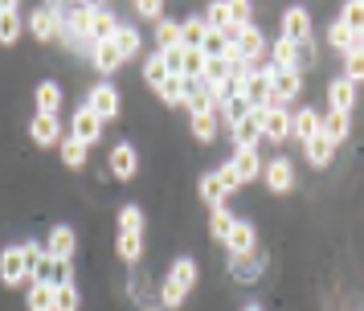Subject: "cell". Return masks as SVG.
<instances>
[{
	"mask_svg": "<svg viewBox=\"0 0 364 311\" xmlns=\"http://www.w3.org/2000/svg\"><path fill=\"white\" fill-rule=\"evenodd\" d=\"M86 107L99 115L102 123H115L119 111H123V98H119V86L115 82H95L90 90H86Z\"/></svg>",
	"mask_w": 364,
	"mask_h": 311,
	"instance_id": "cell-1",
	"label": "cell"
},
{
	"mask_svg": "<svg viewBox=\"0 0 364 311\" xmlns=\"http://www.w3.org/2000/svg\"><path fill=\"white\" fill-rule=\"evenodd\" d=\"M66 135H74V139L86 144V147H95L102 135H107V123H102L99 115L82 102V107H74V115H70V131H66Z\"/></svg>",
	"mask_w": 364,
	"mask_h": 311,
	"instance_id": "cell-2",
	"label": "cell"
},
{
	"mask_svg": "<svg viewBox=\"0 0 364 311\" xmlns=\"http://www.w3.org/2000/svg\"><path fill=\"white\" fill-rule=\"evenodd\" d=\"M25 25H29V33L37 37V46H50V41L62 37V16H58V4H37Z\"/></svg>",
	"mask_w": 364,
	"mask_h": 311,
	"instance_id": "cell-3",
	"label": "cell"
},
{
	"mask_svg": "<svg viewBox=\"0 0 364 311\" xmlns=\"http://www.w3.org/2000/svg\"><path fill=\"white\" fill-rule=\"evenodd\" d=\"M262 123H266V107H254V111L237 123V127L230 131V144H233V152H242V147H258L266 139L262 135Z\"/></svg>",
	"mask_w": 364,
	"mask_h": 311,
	"instance_id": "cell-4",
	"label": "cell"
},
{
	"mask_svg": "<svg viewBox=\"0 0 364 311\" xmlns=\"http://www.w3.org/2000/svg\"><path fill=\"white\" fill-rule=\"evenodd\" d=\"M262 184H266L274 196H287L291 189H295V160H287V156L270 160V164L262 168Z\"/></svg>",
	"mask_w": 364,
	"mask_h": 311,
	"instance_id": "cell-5",
	"label": "cell"
},
{
	"mask_svg": "<svg viewBox=\"0 0 364 311\" xmlns=\"http://www.w3.org/2000/svg\"><path fill=\"white\" fill-rule=\"evenodd\" d=\"M242 95H246L250 107H266V102H270V95H274V65H258V70L246 78Z\"/></svg>",
	"mask_w": 364,
	"mask_h": 311,
	"instance_id": "cell-6",
	"label": "cell"
},
{
	"mask_svg": "<svg viewBox=\"0 0 364 311\" xmlns=\"http://www.w3.org/2000/svg\"><path fill=\"white\" fill-rule=\"evenodd\" d=\"M107 172L115 180H132L135 172H139V152H135L127 139H119V144L111 147V156H107Z\"/></svg>",
	"mask_w": 364,
	"mask_h": 311,
	"instance_id": "cell-7",
	"label": "cell"
},
{
	"mask_svg": "<svg viewBox=\"0 0 364 311\" xmlns=\"http://www.w3.org/2000/svg\"><path fill=\"white\" fill-rule=\"evenodd\" d=\"M119 33V16L111 4H90V41L95 46H107V41H115Z\"/></svg>",
	"mask_w": 364,
	"mask_h": 311,
	"instance_id": "cell-8",
	"label": "cell"
},
{
	"mask_svg": "<svg viewBox=\"0 0 364 311\" xmlns=\"http://www.w3.org/2000/svg\"><path fill=\"white\" fill-rule=\"evenodd\" d=\"M0 283H4V287H21V283H29V266H25L21 246H4V250H0Z\"/></svg>",
	"mask_w": 364,
	"mask_h": 311,
	"instance_id": "cell-9",
	"label": "cell"
},
{
	"mask_svg": "<svg viewBox=\"0 0 364 311\" xmlns=\"http://www.w3.org/2000/svg\"><path fill=\"white\" fill-rule=\"evenodd\" d=\"M74 250H78V233H74V226H58L46 233V254L50 258H62V262H74Z\"/></svg>",
	"mask_w": 364,
	"mask_h": 311,
	"instance_id": "cell-10",
	"label": "cell"
},
{
	"mask_svg": "<svg viewBox=\"0 0 364 311\" xmlns=\"http://www.w3.org/2000/svg\"><path fill=\"white\" fill-rule=\"evenodd\" d=\"M29 139H33L37 147H62V139H66V135H62V119H58V115H33V119H29Z\"/></svg>",
	"mask_w": 364,
	"mask_h": 311,
	"instance_id": "cell-11",
	"label": "cell"
},
{
	"mask_svg": "<svg viewBox=\"0 0 364 311\" xmlns=\"http://www.w3.org/2000/svg\"><path fill=\"white\" fill-rule=\"evenodd\" d=\"M282 37H287V41H295V46L311 41V13H307L303 4H295V9H287V13H282Z\"/></svg>",
	"mask_w": 364,
	"mask_h": 311,
	"instance_id": "cell-12",
	"label": "cell"
},
{
	"mask_svg": "<svg viewBox=\"0 0 364 311\" xmlns=\"http://www.w3.org/2000/svg\"><path fill=\"white\" fill-rule=\"evenodd\" d=\"M233 49H237V53H242V58H246V62H262L266 58V33L258 29V25H246V29H242V37H237V41H233Z\"/></svg>",
	"mask_w": 364,
	"mask_h": 311,
	"instance_id": "cell-13",
	"label": "cell"
},
{
	"mask_svg": "<svg viewBox=\"0 0 364 311\" xmlns=\"http://www.w3.org/2000/svg\"><path fill=\"white\" fill-rule=\"evenodd\" d=\"M168 283H172V287H181L184 295L193 291V287H197V278H200V266H197V258H188V254H184V258H172V266H168Z\"/></svg>",
	"mask_w": 364,
	"mask_h": 311,
	"instance_id": "cell-14",
	"label": "cell"
},
{
	"mask_svg": "<svg viewBox=\"0 0 364 311\" xmlns=\"http://www.w3.org/2000/svg\"><path fill=\"white\" fill-rule=\"evenodd\" d=\"M233 168H237V180H242V189L254 184V180H262V156H258V147H242V152H233Z\"/></svg>",
	"mask_w": 364,
	"mask_h": 311,
	"instance_id": "cell-15",
	"label": "cell"
},
{
	"mask_svg": "<svg viewBox=\"0 0 364 311\" xmlns=\"http://www.w3.org/2000/svg\"><path fill=\"white\" fill-rule=\"evenodd\" d=\"M225 250H230V258H237V254H254V250H258V229L250 226V221H242V217H237L233 233L225 238Z\"/></svg>",
	"mask_w": 364,
	"mask_h": 311,
	"instance_id": "cell-16",
	"label": "cell"
},
{
	"mask_svg": "<svg viewBox=\"0 0 364 311\" xmlns=\"http://www.w3.org/2000/svg\"><path fill=\"white\" fill-rule=\"evenodd\" d=\"M303 95V70H274V98L282 107H291Z\"/></svg>",
	"mask_w": 364,
	"mask_h": 311,
	"instance_id": "cell-17",
	"label": "cell"
},
{
	"mask_svg": "<svg viewBox=\"0 0 364 311\" xmlns=\"http://www.w3.org/2000/svg\"><path fill=\"white\" fill-rule=\"evenodd\" d=\"M291 135H295L299 144H311L315 135H319V111L303 102V107H299V111L291 115Z\"/></svg>",
	"mask_w": 364,
	"mask_h": 311,
	"instance_id": "cell-18",
	"label": "cell"
},
{
	"mask_svg": "<svg viewBox=\"0 0 364 311\" xmlns=\"http://www.w3.org/2000/svg\"><path fill=\"white\" fill-rule=\"evenodd\" d=\"M352 102H356V86L340 74V78L328 82V111H340V115H352Z\"/></svg>",
	"mask_w": 364,
	"mask_h": 311,
	"instance_id": "cell-19",
	"label": "cell"
},
{
	"mask_svg": "<svg viewBox=\"0 0 364 311\" xmlns=\"http://www.w3.org/2000/svg\"><path fill=\"white\" fill-rule=\"evenodd\" d=\"M33 102H37V115H58L62 111V86L53 78H41L33 86Z\"/></svg>",
	"mask_w": 364,
	"mask_h": 311,
	"instance_id": "cell-20",
	"label": "cell"
},
{
	"mask_svg": "<svg viewBox=\"0 0 364 311\" xmlns=\"http://www.w3.org/2000/svg\"><path fill=\"white\" fill-rule=\"evenodd\" d=\"M111 46L119 49V58L123 62H135L139 53H144V33L135 29V25H119V33H115V41Z\"/></svg>",
	"mask_w": 364,
	"mask_h": 311,
	"instance_id": "cell-21",
	"label": "cell"
},
{
	"mask_svg": "<svg viewBox=\"0 0 364 311\" xmlns=\"http://www.w3.org/2000/svg\"><path fill=\"white\" fill-rule=\"evenodd\" d=\"M90 65L102 74V82H111V74H119L127 62H123V58H119V49L107 41V46H95V53H90Z\"/></svg>",
	"mask_w": 364,
	"mask_h": 311,
	"instance_id": "cell-22",
	"label": "cell"
},
{
	"mask_svg": "<svg viewBox=\"0 0 364 311\" xmlns=\"http://www.w3.org/2000/svg\"><path fill=\"white\" fill-rule=\"evenodd\" d=\"M0 4H4V0H0ZM21 29H25L21 4H4V9H0V46H17Z\"/></svg>",
	"mask_w": 364,
	"mask_h": 311,
	"instance_id": "cell-23",
	"label": "cell"
},
{
	"mask_svg": "<svg viewBox=\"0 0 364 311\" xmlns=\"http://www.w3.org/2000/svg\"><path fill=\"white\" fill-rule=\"evenodd\" d=\"M266 258L254 250V254H237V258H230V275L237 278V283H254V278L262 275Z\"/></svg>",
	"mask_w": 364,
	"mask_h": 311,
	"instance_id": "cell-24",
	"label": "cell"
},
{
	"mask_svg": "<svg viewBox=\"0 0 364 311\" xmlns=\"http://www.w3.org/2000/svg\"><path fill=\"white\" fill-rule=\"evenodd\" d=\"M151 41H156V49H160V53H168V49H181V21H172V16L156 21V25H151Z\"/></svg>",
	"mask_w": 364,
	"mask_h": 311,
	"instance_id": "cell-25",
	"label": "cell"
},
{
	"mask_svg": "<svg viewBox=\"0 0 364 311\" xmlns=\"http://www.w3.org/2000/svg\"><path fill=\"white\" fill-rule=\"evenodd\" d=\"M58 303V287L53 283H29L25 291V311H53Z\"/></svg>",
	"mask_w": 364,
	"mask_h": 311,
	"instance_id": "cell-26",
	"label": "cell"
},
{
	"mask_svg": "<svg viewBox=\"0 0 364 311\" xmlns=\"http://www.w3.org/2000/svg\"><path fill=\"white\" fill-rule=\"evenodd\" d=\"M348 131H352V115H340V111L319 115V135H328L331 144H344Z\"/></svg>",
	"mask_w": 364,
	"mask_h": 311,
	"instance_id": "cell-27",
	"label": "cell"
},
{
	"mask_svg": "<svg viewBox=\"0 0 364 311\" xmlns=\"http://www.w3.org/2000/svg\"><path fill=\"white\" fill-rule=\"evenodd\" d=\"M291 115L295 111H266V123H262V135L270 144H282V139H291Z\"/></svg>",
	"mask_w": 364,
	"mask_h": 311,
	"instance_id": "cell-28",
	"label": "cell"
},
{
	"mask_svg": "<svg viewBox=\"0 0 364 311\" xmlns=\"http://www.w3.org/2000/svg\"><path fill=\"white\" fill-rule=\"evenodd\" d=\"M270 58H274V70H299V46L295 41H287V37H274V41H270Z\"/></svg>",
	"mask_w": 364,
	"mask_h": 311,
	"instance_id": "cell-29",
	"label": "cell"
},
{
	"mask_svg": "<svg viewBox=\"0 0 364 311\" xmlns=\"http://www.w3.org/2000/svg\"><path fill=\"white\" fill-rule=\"evenodd\" d=\"M233 226H237V217H233L230 205H217V209H209V238H217V242L225 246V238L233 233Z\"/></svg>",
	"mask_w": 364,
	"mask_h": 311,
	"instance_id": "cell-30",
	"label": "cell"
},
{
	"mask_svg": "<svg viewBox=\"0 0 364 311\" xmlns=\"http://www.w3.org/2000/svg\"><path fill=\"white\" fill-rule=\"evenodd\" d=\"M205 37H209L205 16H188V21H181V49H205Z\"/></svg>",
	"mask_w": 364,
	"mask_h": 311,
	"instance_id": "cell-31",
	"label": "cell"
},
{
	"mask_svg": "<svg viewBox=\"0 0 364 311\" xmlns=\"http://www.w3.org/2000/svg\"><path fill=\"white\" fill-rule=\"evenodd\" d=\"M139 74H144V82H148L151 90H160V86H164V82L172 78V74H168V62H164V53H160V49L144 58V70H139Z\"/></svg>",
	"mask_w": 364,
	"mask_h": 311,
	"instance_id": "cell-32",
	"label": "cell"
},
{
	"mask_svg": "<svg viewBox=\"0 0 364 311\" xmlns=\"http://www.w3.org/2000/svg\"><path fill=\"white\" fill-rule=\"evenodd\" d=\"M303 156H307V164H311V168H328L331 156H336V144H331L328 135H315L311 144H303Z\"/></svg>",
	"mask_w": 364,
	"mask_h": 311,
	"instance_id": "cell-33",
	"label": "cell"
},
{
	"mask_svg": "<svg viewBox=\"0 0 364 311\" xmlns=\"http://www.w3.org/2000/svg\"><path fill=\"white\" fill-rule=\"evenodd\" d=\"M323 37H328V46L336 49V53H352V49H356V33L348 29L340 16H336V21L328 25V33H323Z\"/></svg>",
	"mask_w": 364,
	"mask_h": 311,
	"instance_id": "cell-34",
	"label": "cell"
},
{
	"mask_svg": "<svg viewBox=\"0 0 364 311\" xmlns=\"http://www.w3.org/2000/svg\"><path fill=\"white\" fill-rule=\"evenodd\" d=\"M115 250L127 266H139V262H144V233H119Z\"/></svg>",
	"mask_w": 364,
	"mask_h": 311,
	"instance_id": "cell-35",
	"label": "cell"
},
{
	"mask_svg": "<svg viewBox=\"0 0 364 311\" xmlns=\"http://www.w3.org/2000/svg\"><path fill=\"white\" fill-rule=\"evenodd\" d=\"M197 193H200V201L209 205V209H217V205H225V189H221V180H217V172H205L200 176V184H197Z\"/></svg>",
	"mask_w": 364,
	"mask_h": 311,
	"instance_id": "cell-36",
	"label": "cell"
},
{
	"mask_svg": "<svg viewBox=\"0 0 364 311\" xmlns=\"http://www.w3.org/2000/svg\"><path fill=\"white\" fill-rule=\"evenodd\" d=\"M86 160H90V147H86V144H78L74 135H66V139H62V164L78 172V168H86Z\"/></svg>",
	"mask_w": 364,
	"mask_h": 311,
	"instance_id": "cell-37",
	"label": "cell"
},
{
	"mask_svg": "<svg viewBox=\"0 0 364 311\" xmlns=\"http://www.w3.org/2000/svg\"><path fill=\"white\" fill-rule=\"evenodd\" d=\"M188 131H193V139H200V144H213L221 123H217V115H193L188 119Z\"/></svg>",
	"mask_w": 364,
	"mask_h": 311,
	"instance_id": "cell-38",
	"label": "cell"
},
{
	"mask_svg": "<svg viewBox=\"0 0 364 311\" xmlns=\"http://www.w3.org/2000/svg\"><path fill=\"white\" fill-rule=\"evenodd\" d=\"M144 226H148V213L139 209L135 201L119 209V233H144Z\"/></svg>",
	"mask_w": 364,
	"mask_h": 311,
	"instance_id": "cell-39",
	"label": "cell"
},
{
	"mask_svg": "<svg viewBox=\"0 0 364 311\" xmlns=\"http://www.w3.org/2000/svg\"><path fill=\"white\" fill-rule=\"evenodd\" d=\"M156 98L164 102V107H184V98H188V82L184 78H168L160 90H156Z\"/></svg>",
	"mask_w": 364,
	"mask_h": 311,
	"instance_id": "cell-40",
	"label": "cell"
},
{
	"mask_svg": "<svg viewBox=\"0 0 364 311\" xmlns=\"http://www.w3.org/2000/svg\"><path fill=\"white\" fill-rule=\"evenodd\" d=\"M205 25H209V29H230V0H213V4H209V9H205Z\"/></svg>",
	"mask_w": 364,
	"mask_h": 311,
	"instance_id": "cell-41",
	"label": "cell"
},
{
	"mask_svg": "<svg viewBox=\"0 0 364 311\" xmlns=\"http://www.w3.org/2000/svg\"><path fill=\"white\" fill-rule=\"evenodd\" d=\"M21 254H25V266H29V283H33L37 266H41V258H46V246L37 242V238H25V242H21Z\"/></svg>",
	"mask_w": 364,
	"mask_h": 311,
	"instance_id": "cell-42",
	"label": "cell"
},
{
	"mask_svg": "<svg viewBox=\"0 0 364 311\" xmlns=\"http://www.w3.org/2000/svg\"><path fill=\"white\" fill-rule=\"evenodd\" d=\"M340 21L352 33H364V0H348L344 9H340Z\"/></svg>",
	"mask_w": 364,
	"mask_h": 311,
	"instance_id": "cell-43",
	"label": "cell"
},
{
	"mask_svg": "<svg viewBox=\"0 0 364 311\" xmlns=\"http://www.w3.org/2000/svg\"><path fill=\"white\" fill-rule=\"evenodd\" d=\"M53 311H82V291L70 283V287H58V303Z\"/></svg>",
	"mask_w": 364,
	"mask_h": 311,
	"instance_id": "cell-44",
	"label": "cell"
},
{
	"mask_svg": "<svg viewBox=\"0 0 364 311\" xmlns=\"http://www.w3.org/2000/svg\"><path fill=\"white\" fill-rule=\"evenodd\" d=\"M344 78L352 82V86H360V82H364V53H360V49L344 53Z\"/></svg>",
	"mask_w": 364,
	"mask_h": 311,
	"instance_id": "cell-45",
	"label": "cell"
},
{
	"mask_svg": "<svg viewBox=\"0 0 364 311\" xmlns=\"http://www.w3.org/2000/svg\"><path fill=\"white\" fill-rule=\"evenodd\" d=\"M184 78L188 82L205 78V53H200V49H184Z\"/></svg>",
	"mask_w": 364,
	"mask_h": 311,
	"instance_id": "cell-46",
	"label": "cell"
},
{
	"mask_svg": "<svg viewBox=\"0 0 364 311\" xmlns=\"http://www.w3.org/2000/svg\"><path fill=\"white\" fill-rule=\"evenodd\" d=\"M250 13H254V9H250L246 0H230V29H246V25H254Z\"/></svg>",
	"mask_w": 364,
	"mask_h": 311,
	"instance_id": "cell-47",
	"label": "cell"
},
{
	"mask_svg": "<svg viewBox=\"0 0 364 311\" xmlns=\"http://www.w3.org/2000/svg\"><path fill=\"white\" fill-rule=\"evenodd\" d=\"M135 16H144V21H151V25H156V21H164V4H160V0H135Z\"/></svg>",
	"mask_w": 364,
	"mask_h": 311,
	"instance_id": "cell-48",
	"label": "cell"
},
{
	"mask_svg": "<svg viewBox=\"0 0 364 311\" xmlns=\"http://www.w3.org/2000/svg\"><path fill=\"white\" fill-rule=\"evenodd\" d=\"M213 172H217V180H221V189H225V193H237V189H242V180H237V168H233V160H225L221 168H213Z\"/></svg>",
	"mask_w": 364,
	"mask_h": 311,
	"instance_id": "cell-49",
	"label": "cell"
},
{
	"mask_svg": "<svg viewBox=\"0 0 364 311\" xmlns=\"http://www.w3.org/2000/svg\"><path fill=\"white\" fill-rule=\"evenodd\" d=\"M315 62H319V49H315V37H311V41L299 46V70H311Z\"/></svg>",
	"mask_w": 364,
	"mask_h": 311,
	"instance_id": "cell-50",
	"label": "cell"
},
{
	"mask_svg": "<svg viewBox=\"0 0 364 311\" xmlns=\"http://www.w3.org/2000/svg\"><path fill=\"white\" fill-rule=\"evenodd\" d=\"M356 49H360V53H364V33H356Z\"/></svg>",
	"mask_w": 364,
	"mask_h": 311,
	"instance_id": "cell-51",
	"label": "cell"
},
{
	"mask_svg": "<svg viewBox=\"0 0 364 311\" xmlns=\"http://www.w3.org/2000/svg\"><path fill=\"white\" fill-rule=\"evenodd\" d=\"M242 311H262V307H258V303H246V307H242Z\"/></svg>",
	"mask_w": 364,
	"mask_h": 311,
	"instance_id": "cell-52",
	"label": "cell"
}]
</instances>
